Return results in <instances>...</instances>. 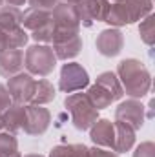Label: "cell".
Segmentation results:
<instances>
[{
    "mask_svg": "<svg viewBox=\"0 0 155 157\" xmlns=\"http://www.w3.org/2000/svg\"><path fill=\"white\" fill-rule=\"evenodd\" d=\"M20 22H22V11H20V7L0 6V29L4 33L20 28Z\"/></svg>",
    "mask_w": 155,
    "mask_h": 157,
    "instance_id": "obj_18",
    "label": "cell"
},
{
    "mask_svg": "<svg viewBox=\"0 0 155 157\" xmlns=\"http://www.w3.org/2000/svg\"><path fill=\"white\" fill-rule=\"evenodd\" d=\"M24 157H44V155H40V154H28V155H24Z\"/></svg>",
    "mask_w": 155,
    "mask_h": 157,
    "instance_id": "obj_32",
    "label": "cell"
},
{
    "mask_svg": "<svg viewBox=\"0 0 155 157\" xmlns=\"http://www.w3.org/2000/svg\"><path fill=\"white\" fill-rule=\"evenodd\" d=\"M7 6H13V7H20V6H24L28 0H4Z\"/></svg>",
    "mask_w": 155,
    "mask_h": 157,
    "instance_id": "obj_30",
    "label": "cell"
},
{
    "mask_svg": "<svg viewBox=\"0 0 155 157\" xmlns=\"http://www.w3.org/2000/svg\"><path fill=\"white\" fill-rule=\"evenodd\" d=\"M59 0H28V4H29V7H37V9H47V11H51L53 7H55V4H57Z\"/></svg>",
    "mask_w": 155,
    "mask_h": 157,
    "instance_id": "obj_29",
    "label": "cell"
},
{
    "mask_svg": "<svg viewBox=\"0 0 155 157\" xmlns=\"http://www.w3.org/2000/svg\"><path fill=\"white\" fill-rule=\"evenodd\" d=\"M0 6H4V0H0Z\"/></svg>",
    "mask_w": 155,
    "mask_h": 157,
    "instance_id": "obj_34",
    "label": "cell"
},
{
    "mask_svg": "<svg viewBox=\"0 0 155 157\" xmlns=\"http://www.w3.org/2000/svg\"><path fill=\"white\" fill-rule=\"evenodd\" d=\"M86 157H119V154H117V152H113V150H108V148L93 146V148H88Z\"/></svg>",
    "mask_w": 155,
    "mask_h": 157,
    "instance_id": "obj_27",
    "label": "cell"
},
{
    "mask_svg": "<svg viewBox=\"0 0 155 157\" xmlns=\"http://www.w3.org/2000/svg\"><path fill=\"white\" fill-rule=\"evenodd\" d=\"M51 113L47 108L39 104H26V124L24 132L28 135H42L49 128Z\"/></svg>",
    "mask_w": 155,
    "mask_h": 157,
    "instance_id": "obj_12",
    "label": "cell"
},
{
    "mask_svg": "<svg viewBox=\"0 0 155 157\" xmlns=\"http://www.w3.org/2000/svg\"><path fill=\"white\" fill-rule=\"evenodd\" d=\"M152 7H153L152 0H115L110 2L104 22H108L112 28L130 26L152 15Z\"/></svg>",
    "mask_w": 155,
    "mask_h": 157,
    "instance_id": "obj_2",
    "label": "cell"
},
{
    "mask_svg": "<svg viewBox=\"0 0 155 157\" xmlns=\"http://www.w3.org/2000/svg\"><path fill=\"white\" fill-rule=\"evenodd\" d=\"M97 51L104 57H115L122 51L124 48V35L119 28H110L99 33V37L95 40Z\"/></svg>",
    "mask_w": 155,
    "mask_h": 157,
    "instance_id": "obj_13",
    "label": "cell"
},
{
    "mask_svg": "<svg viewBox=\"0 0 155 157\" xmlns=\"http://www.w3.org/2000/svg\"><path fill=\"white\" fill-rule=\"evenodd\" d=\"M115 121L122 122V124H128L130 128H133L137 132L144 124V106L137 99L122 101L115 110Z\"/></svg>",
    "mask_w": 155,
    "mask_h": 157,
    "instance_id": "obj_11",
    "label": "cell"
},
{
    "mask_svg": "<svg viewBox=\"0 0 155 157\" xmlns=\"http://www.w3.org/2000/svg\"><path fill=\"white\" fill-rule=\"evenodd\" d=\"M11 104H13V101H11V95L7 91V88L4 84H0V113L6 112Z\"/></svg>",
    "mask_w": 155,
    "mask_h": 157,
    "instance_id": "obj_28",
    "label": "cell"
},
{
    "mask_svg": "<svg viewBox=\"0 0 155 157\" xmlns=\"http://www.w3.org/2000/svg\"><path fill=\"white\" fill-rule=\"evenodd\" d=\"M20 26L29 33V37L37 44H49L53 40L55 24L51 18V11L47 9H37V7L26 9L22 13Z\"/></svg>",
    "mask_w": 155,
    "mask_h": 157,
    "instance_id": "obj_3",
    "label": "cell"
},
{
    "mask_svg": "<svg viewBox=\"0 0 155 157\" xmlns=\"http://www.w3.org/2000/svg\"><path fill=\"white\" fill-rule=\"evenodd\" d=\"M55 86L47 80V78H39L37 80V86H35V93H33V97H31V102L29 104H47V102H51L53 99H55Z\"/></svg>",
    "mask_w": 155,
    "mask_h": 157,
    "instance_id": "obj_19",
    "label": "cell"
},
{
    "mask_svg": "<svg viewBox=\"0 0 155 157\" xmlns=\"http://www.w3.org/2000/svg\"><path fill=\"white\" fill-rule=\"evenodd\" d=\"M18 150V141L9 132H0V157H6Z\"/></svg>",
    "mask_w": 155,
    "mask_h": 157,
    "instance_id": "obj_25",
    "label": "cell"
},
{
    "mask_svg": "<svg viewBox=\"0 0 155 157\" xmlns=\"http://www.w3.org/2000/svg\"><path fill=\"white\" fill-rule=\"evenodd\" d=\"M57 66V57L53 53V48L47 44H33L24 53V68L29 75L47 77Z\"/></svg>",
    "mask_w": 155,
    "mask_h": 157,
    "instance_id": "obj_5",
    "label": "cell"
},
{
    "mask_svg": "<svg viewBox=\"0 0 155 157\" xmlns=\"http://www.w3.org/2000/svg\"><path fill=\"white\" fill-rule=\"evenodd\" d=\"M0 132H2V122H0Z\"/></svg>",
    "mask_w": 155,
    "mask_h": 157,
    "instance_id": "obj_35",
    "label": "cell"
},
{
    "mask_svg": "<svg viewBox=\"0 0 155 157\" xmlns=\"http://www.w3.org/2000/svg\"><path fill=\"white\" fill-rule=\"evenodd\" d=\"M73 6L77 7L80 26L89 28L93 22H104L110 0H78Z\"/></svg>",
    "mask_w": 155,
    "mask_h": 157,
    "instance_id": "obj_10",
    "label": "cell"
},
{
    "mask_svg": "<svg viewBox=\"0 0 155 157\" xmlns=\"http://www.w3.org/2000/svg\"><path fill=\"white\" fill-rule=\"evenodd\" d=\"M95 84H99V86H102L106 91H110L115 101L122 99V95H124L122 86H120V80H119V77H117L113 71H104V73H100V75L97 77V80H95Z\"/></svg>",
    "mask_w": 155,
    "mask_h": 157,
    "instance_id": "obj_21",
    "label": "cell"
},
{
    "mask_svg": "<svg viewBox=\"0 0 155 157\" xmlns=\"http://www.w3.org/2000/svg\"><path fill=\"white\" fill-rule=\"evenodd\" d=\"M6 35H7V49H22L29 40V33L22 26L13 31H7Z\"/></svg>",
    "mask_w": 155,
    "mask_h": 157,
    "instance_id": "obj_23",
    "label": "cell"
},
{
    "mask_svg": "<svg viewBox=\"0 0 155 157\" xmlns=\"http://www.w3.org/2000/svg\"><path fill=\"white\" fill-rule=\"evenodd\" d=\"M153 15H148L142 18L141 26H139V35H141V40L146 44V46H153L155 42V26H153Z\"/></svg>",
    "mask_w": 155,
    "mask_h": 157,
    "instance_id": "obj_24",
    "label": "cell"
},
{
    "mask_svg": "<svg viewBox=\"0 0 155 157\" xmlns=\"http://www.w3.org/2000/svg\"><path fill=\"white\" fill-rule=\"evenodd\" d=\"M133 157H155V144L146 141V143H141L135 152H133Z\"/></svg>",
    "mask_w": 155,
    "mask_h": 157,
    "instance_id": "obj_26",
    "label": "cell"
},
{
    "mask_svg": "<svg viewBox=\"0 0 155 157\" xmlns=\"http://www.w3.org/2000/svg\"><path fill=\"white\" fill-rule=\"evenodd\" d=\"M115 124V143H113V152L117 154H124L130 152L133 143H135V130L130 128L128 124L122 122H113Z\"/></svg>",
    "mask_w": 155,
    "mask_h": 157,
    "instance_id": "obj_17",
    "label": "cell"
},
{
    "mask_svg": "<svg viewBox=\"0 0 155 157\" xmlns=\"http://www.w3.org/2000/svg\"><path fill=\"white\" fill-rule=\"evenodd\" d=\"M51 44H53L51 48H53V53H55L57 60L75 59L80 53V49H82L80 31H60V29H55Z\"/></svg>",
    "mask_w": 155,
    "mask_h": 157,
    "instance_id": "obj_6",
    "label": "cell"
},
{
    "mask_svg": "<svg viewBox=\"0 0 155 157\" xmlns=\"http://www.w3.org/2000/svg\"><path fill=\"white\" fill-rule=\"evenodd\" d=\"M86 95H88V99L91 101V104H93L97 110H104V108L112 106V102H115V99L112 97V93L106 91V90H104L102 86H99V84L89 86L88 91H86Z\"/></svg>",
    "mask_w": 155,
    "mask_h": 157,
    "instance_id": "obj_20",
    "label": "cell"
},
{
    "mask_svg": "<svg viewBox=\"0 0 155 157\" xmlns=\"http://www.w3.org/2000/svg\"><path fill=\"white\" fill-rule=\"evenodd\" d=\"M51 18L55 24V29L60 31H80V20H78L77 7L71 2L59 0L55 7L51 9Z\"/></svg>",
    "mask_w": 155,
    "mask_h": 157,
    "instance_id": "obj_9",
    "label": "cell"
},
{
    "mask_svg": "<svg viewBox=\"0 0 155 157\" xmlns=\"http://www.w3.org/2000/svg\"><path fill=\"white\" fill-rule=\"evenodd\" d=\"M24 71V51L22 49H6L0 53V75L13 77Z\"/></svg>",
    "mask_w": 155,
    "mask_h": 157,
    "instance_id": "obj_16",
    "label": "cell"
},
{
    "mask_svg": "<svg viewBox=\"0 0 155 157\" xmlns=\"http://www.w3.org/2000/svg\"><path fill=\"white\" fill-rule=\"evenodd\" d=\"M6 157H22V155H20V152L17 150V152H13V154H9V155H6Z\"/></svg>",
    "mask_w": 155,
    "mask_h": 157,
    "instance_id": "obj_31",
    "label": "cell"
},
{
    "mask_svg": "<svg viewBox=\"0 0 155 157\" xmlns=\"http://www.w3.org/2000/svg\"><path fill=\"white\" fill-rule=\"evenodd\" d=\"M0 122H2V130L9 132V133H17L20 130H24L26 124V104H11L6 112L0 113Z\"/></svg>",
    "mask_w": 155,
    "mask_h": 157,
    "instance_id": "obj_15",
    "label": "cell"
},
{
    "mask_svg": "<svg viewBox=\"0 0 155 157\" xmlns=\"http://www.w3.org/2000/svg\"><path fill=\"white\" fill-rule=\"evenodd\" d=\"M88 84H89V75L78 62H68L62 66L60 80H59L60 91L64 93L82 91L84 88H88Z\"/></svg>",
    "mask_w": 155,
    "mask_h": 157,
    "instance_id": "obj_7",
    "label": "cell"
},
{
    "mask_svg": "<svg viewBox=\"0 0 155 157\" xmlns=\"http://www.w3.org/2000/svg\"><path fill=\"white\" fill-rule=\"evenodd\" d=\"M64 106H66V110L71 115L73 126L77 130H80V132L89 130L91 124L99 119V110L91 104V101L88 99V95L82 93V91L70 93L66 97V101H64Z\"/></svg>",
    "mask_w": 155,
    "mask_h": 157,
    "instance_id": "obj_4",
    "label": "cell"
},
{
    "mask_svg": "<svg viewBox=\"0 0 155 157\" xmlns=\"http://www.w3.org/2000/svg\"><path fill=\"white\" fill-rule=\"evenodd\" d=\"M64 2H71V4H75V2H78V0H64Z\"/></svg>",
    "mask_w": 155,
    "mask_h": 157,
    "instance_id": "obj_33",
    "label": "cell"
},
{
    "mask_svg": "<svg viewBox=\"0 0 155 157\" xmlns=\"http://www.w3.org/2000/svg\"><path fill=\"white\" fill-rule=\"evenodd\" d=\"M110 2H115V0H110Z\"/></svg>",
    "mask_w": 155,
    "mask_h": 157,
    "instance_id": "obj_36",
    "label": "cell"
},
{
    "mask_svg": "<svg viewBox=\"0 0 155 157\" xmlns=\"http://www.w3.org/2000/svg\"><path fill=\"white\" fill-rule=\"evenodd\" d=\"M86 152L88 146L84 144H59L49 152V157H86Z\"/></svg>",
    "mask_w": 155,
    "mask_h": 157,
    "instance_id": "obj_22",
    "label": "cell"
},
{
    "mask_svg": "<svg viewBox=\"0 0 155 157\" xmlns=\"http://www.w3.org/2000/svg\"><path fill=\"white\" fill-rule=\"evenodd\" d=\"M35 86H37V78H33V75H29V73L20 71V73L7 78L6 88L15 104H29L31 97L35 93Z\"/></svg>",
    "mask_w": 155,
    "mask_h": 157,
    "instance_id": "obj_8",
    "label": "cell"
},
{
    "mask_svg": "<svg viewBox=\"0 0 155 157\" xmlns=\"http://www.w3.org/2000/svg\"><path fill=\"white\" fill-rule=\"evenodd\" d=\"M89 137L95 143V146L113 150L115 143V124L108 119H97L89 128Z\"/></svg>",
    "mask_w": 155,
    "mask_h": 157,
    "instance_id": "obj_14",
    "label": "cell"
},
{
    "mask_svg": "<svg viewBox=\"0 0 155 157\" xmlns=\"http://www.w3.org/2000/svg\"><path fill=\"white\" fill-rule=\"evenodd\" d=\"M117 77L120 80L122 91L131 99H142L150 93L152 88V75L148 68L137 59H124L117 66Z\"/></svg>",
    "mask_w": 155,
    "mask_h": 157,
    "instance_id": "obj_1",
    "label": "cell"
}]
</instances>
